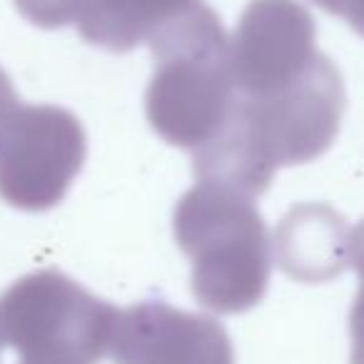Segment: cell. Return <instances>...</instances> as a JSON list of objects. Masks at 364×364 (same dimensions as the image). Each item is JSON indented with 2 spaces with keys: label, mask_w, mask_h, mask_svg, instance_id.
I'll use <instances>...</instances> for the list:
<instances>
[{
  "label": "cell",
  "mask_w": 364,
  "mask_h": 364,
  "mask_svg": "<svg viewBox=\"0 0 364 364\" xmlns=\"http://www.w3.org/2000/svg\"><path fill=\"white\" fill-rule=\"evenodd\" d=\"M150 48L147 120L165 142L195 152L223 127L237 97L230 38L218 13L198 0L157 31Z\"/></svg>",
  "instance_id": "6da1fadb"
},
{
  "label": "cell",
  "mask_w": 364,
  "mask_h": 364,
  "mask_svg": "<svg viewBox=\"0 0 364 364\" xmlns=\"http://www.w3.org/2000/svg\"><path fill=\"white\" fill-rule=\"evenodd\" d=\"M252 200L198 182L175 208V240L193 259V294L218 314L247 312L267 292L272 255Z\"/></svg>",
  "instance_id": "7a4b0ae2"
},
{
  "label": "cell",
  "mask_w": 364,
  "mask_h": 364,
  "mask_svg": "<svg viewBox=\"0 0 364 364\" xmlns=\"http://www.w3.org/2000/svg\"><path fill=\"white\" fill-rule=\"evenodd\" d=\"M117 309L55 269H41L0 294V329L26 362L95 364L110 352Z\"/></svg>",
  "instance_id": "3957f363"
},
{
  "label": "cell",
  "mask_w": 364,
  "mask_h": 364,
  "mask_svg": "<svg viewBox=\"0 0 364 364\" xmlns=\"http://www.w3.org/2000/svg\"><path fill=\"white\" fill-rule=\"evenodd\" d=\"M344 105L342 75L319 53L289 85L267 95H237L230 117L277 170L282 165L312 162L327 152L342 125Z\"/></svg>",
  "instance_id": "277c9868"
},
{
  "label": "cell",
  "mask_w": 364,
  "mask_h": 364,
  "mask_svg": "<svg viewBox=\"0 0 364 364\" xmlns=\"http://www.w3.org/2000/svg\"><path fill=\"white\" fill-rule=\"evenodd\" d=\"M85 152V130L70 110L21 105L0 127V198L26 213L55 208Z\"/></svg>",
  "instance_id": "5b68a950"
},
{
  "label": "cell",
  "mask_w": 364,
  "mask_h": 364,
  "mask_svg": "<svg viewBox=\"0 0 364 364\" xmlns=\"http://www.w3.org/2000/svg\"><path fill=\"white\" fill-rule=\"evenodd\" d=\"M314 18L299 0H252L230 41L237 95H267L294 82L317 53Z\"/></svg>",
  "instance_id": "8992f818"
},
{
  "label": "cell",
  "mask_w": 364,
  "mask_h": 364,
  "mask_svg": "<svg viewBox=\"0 0 364 364\" xmlns=\"http://www.w3.org/2000/svg\"><path fill=\"white\" fill-rule=\"evenodd\" d=\"M110 357L115 364H235L232 342L218 319L165 302L117 312Z\"/></svg>",
  "instance_id": "52a82bcc"
},
{
  "label": "cell",
  "mask_w": 364,
  "mask_h": 364,
  "mask_svg": "<svg viewBox=\"0 0 364 364\" xmlns=\"http://www.w3.org/2000/svg\"><path fill=\"white\" fill-rule=\"evenodd\" d=\"M344 220L327 205H297L274 232V259L299 282H327L349 264Z\"/></svg>",
  "instance_id": "ba28073f"
},
{
  "label": "cell",
  "mask_w": 364,
  "mask_h": 364,
  "mask_svg": "<svg viewBox=\"0 0 364 364\" xmlns=\"http://www.w3.org/2000/svg\"><path fill=\"white\" fill-rule=\"evenodd\" d=\"M195 3L198 0H82L75 26L92 46L125 53L150 43L157 31Z\"/></svg>",
  "instance_id": "9c48e42d"
},
{
  "label": "cell",
  "mask_w": 364,
  "mask_h": 364,
  "mask_svg": "<svg viewBox=\"0 0 364 364\" xmlns=\"http://www.w3.org/2000/svg\"><path fill=\"white\" fill-rule=\"evenodd\" d=\"M82 0H16V8L26 21L41 28H63L75 23Z\"/></svg>",
  "instance_id": "30bf717a"
},
{
  "label": "cell",
  "mask_w": 364,
  "mask_h": 364,
  "mask_svg": "<svg viewBox=\"0 0 364 364\" xmlns=\"http://www.w3.org/2000/svg\"><path fill=\"white\" fill-rule=\"evenodd\" d=\"M349 262L359 274V292L349 314V332H352V357H364V220L354 228L349 240Z\"/></svg>",
  "instance_id": "8fae6325"
},
{
  "label": "cell",
  "mask_w": 364,
  "mask_h": 364,
  "mask_svg": "<svg viewBox=\"0 0 364 364\" xmlns=\"http://www.w3.org/2000/svg\"><path fill=\"white\" fill-rule=\"evenodd\" d=\"M312 3L329 16L342 18L352 31L364 36V0H312Z\"/></svg>",
  "instance_id": "7c38bea8"
},
{
  "label": "cell",
  "mask_w": 364,
  "mask_h": 364,
  "mask_svg": "<svg viewBox=\"0 0 364 364\" xmlns=\"http://www.w3.org/2000/svg\"><path fill=\"white\" fill-rule=\"evenodd\" d=\"M18 107H21V100H18L16 87H13L11 77L6 75V70L0 68V127H3V122H6Z\"/></svg>",
  "instance_id": "4fadbf2b"
},
{
  "label": "cell",
  "mask_w": 364,
  "mask_h": 364,
  "mask_svg": "<svg viewBox=\"0 0 364 364\" xmlns=\"http://www.w3.org/2000/svg\"><path fill=\"white\" fill-rule=\"evenodd\" d=\"M352 364H364V357H352Z\"/></svg>",
  "instance_id": "5bb4252c"
},
{
  "label": "cell",
  "mask_w": 364,
  "mask_h": 364,
  "mask_svg": "<svg viewBox=\"0 0 364 364\" xmlns=\"http://www.w3.org/2000/svg\"><path fill=\"white\" fill-rule=\"evenodd\" d=\"M23 364H58V362H26V359H23Z\"/></svg>",
  "instance_id": "9a60e30c"
},
{
  "label": "cell",
  "mask_w": 364,
  "mask_h": 364,
  "mask_svg": "<svg viewBox=\"0 0 364 364\" xmlns=\"http://www.w3.org/2000/svg\"><path fill=\"white\" fill-rule=\"evenodd\" d=\"M3 342H6V337H3V329H0V352H3Z\"/></svg>",
  "instance_id": "2e32d148"
}]
</instances>
